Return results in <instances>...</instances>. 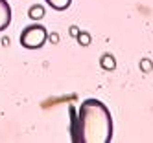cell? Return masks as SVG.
Returning <instances> with one entry per match:
<instances>
[{
    "mask_svg": "<svg viewBox=\"0 0 153 143\" xmlns=\"http://www.w3.org/2000/svg\"><path fill=\"white\" fill-rule=\"evenodd\" d=\"M76 39H78V42L81 44V46H89L91 40H92V37H91V33H89V31H79Z\"/></svg>",
    "mask_w": 153,
    "mask_h": 143,
    "instance_id": "7",
    "label": "cell"
},
{
    "mask_svg": "<svg viewBox=\"0 0 153 143\" xmlns=\"http://www.w3.org/2000/svg\"><path fill=\"white\" fill-rule=\"evenodd\" d=\"M70 114L76 143H109L113 139V117L100 99H85L78 112L70 106Z\"/></svg>",
    "mask_w": 153,
    "mask_h": 143,
    "instance_id": "1",
    "label": "cell"
},
{
    "mask_svg": "<svg viewBox=\"0 0 153 143\" xmlns=\"http://www.w3.org/2000/svg\"><path fill=\"white\" fill-rule=\"evenodd\" d=\"M140 70L144 72V73H149V72L153 70V62H151L149 59H142V61H140Z\"/></svg>",
    "mask_w": 153,
    "mask_h": 143,
    "instance_id": "8",
    "label": "cell"
},
{
    "mask_svg": "<svg viewBox=\"0 0 153 143\" xmlns=\"http://www.w3.org/2000/svg\"><path fill=\"white\" fill-rule=\"evenodd\" d=\"M100 66H102L105 72H113V70L116 68V59H114V55H111V53H103L102 59H100Z\"/></svg>",
    "mask_w": 153,
    "mask_h": 143,
    "instance_id": "4",
    "label": "cell"
},
{
    "mask_svg": "<svg viewBox=\"0 0 153 143\" xmlns=\"http://www.w3.org/2000/svg\"><path fill=\"white\" fill-rule=\"evenodd\" d=\"M78 33H79V29L76 28V26H72V28H70V35H72V37H78Z\"/></svg>",
    "mask_w": 153,
    "mask_h": 143,
    "instance_id": "9",
    "label": "cell"
},
{
    "mask_svg": "<svg viewBox=\"0 0 153 143\" xmlns=\"http://www.w3.org/2000/svg\"><path fill=\"white\" fill-rule=\"evenodd\" d=\"M46 39H48L46 28L33 22V24L26 26L22 29V33H20V46L26 50H37L46 42Z\"/></svg>",
    "mask_w": 153,
    "mask_h": 143,
    "instance_id": "2",
    "label": "cell"
},
{
    "mask_svg": "<svg viewBox=\"0 0 153 143\" xmlns=\"http://www.w3.org/2000/svg\"><path fill=\"white\" fill-rule=\"evenodd\" d=\"M46 15V9H45V6H41V4H33V6H30V9H28V17L31 18V20H41L42 17Z\"/></svg>",
    "mask_w": 153,
    "mask_h": 143,
    "instance_id": "5",
    "label": "cell"
},
{
    "mask_svg": "<svg viewBox=\"0 0 153 143\" xmlns=\"http://www.w3.org/2000/svg\"><path fill=\"white\" fill-rule=\"evenodd\" d=\"M46 4H48L52 9H56V11H65V9L70 7L72 0H46Z\"/></svg>",
    "mask_w": 153,
    "mask_h": 143,
    "instance_id": "6",
    "label": "cell"
},
{
    "mask_svg": "<svg viewBox=\"0 0 153 143\" xmlns=\"http://www.w3.org/2000/svg\"><path fill=\"white\" fill-rule=\"evenodd\" d=\"M11 24V7L7 0H0V31H4Z\"/></svg>",
    "mask_w": 153,
    "mask_h": 143,
    "instance_id": "3",
    "label": "cell"
}]
</instances>
